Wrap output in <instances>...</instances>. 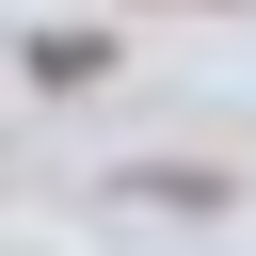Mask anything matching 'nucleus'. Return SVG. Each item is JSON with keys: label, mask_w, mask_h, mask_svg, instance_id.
Masks as SVG:
<instances>
[{"label": "nucleus", "mask_w": 256, "mask_h": 256, "mask_svg": "<svg viewBox=\"0 0 256 256\" xmlns=\"http://www.w3.org/2000/svg\"><path fill=\"white\" fill-rule=\"evenodd\" d=\"M16 64H32V80H48V96H80V80H96V64H112V48H96V32H16Z\"/></svg>", "instance_id": "1"}]
</instances>
